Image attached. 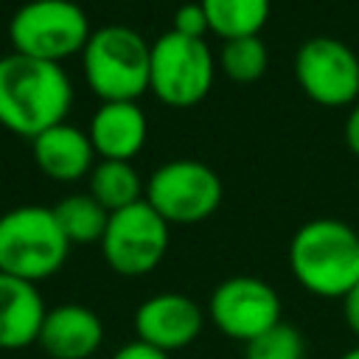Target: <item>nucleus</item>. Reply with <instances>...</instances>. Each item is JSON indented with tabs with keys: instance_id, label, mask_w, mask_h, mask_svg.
Here are the masks:
<instances>
[{
	"instance_id": "f257e3e1",
	"label": "nucleus",
	"mask_w": 359,
	"mask_h": 359,
	"mask_svg": "<svg viewBox=\"0 0 359 359\" xmlns=\"http://www.w3.org/2000/svg\"><path fill=\"white\" fill-rule=\"evenodd\" d=\"M70 101L73 87L59 65L14 50L0 56V126L34 140L45 129L65 123Z\"/></svg>"
},
{
	"instance_id": "f03ea898",
	"label": "nucleus",
	"mask_w": 359,
	"mask_h": 359,
	"mask_svg": "<svg viewBox=\"0 0 359 359\" xmlns=\"http://www.w3.org/2000/svg\"><path fill=\"white\" fill-rule=\"evenodd\" d=\"M289 269L314 297L342 300L359 283V233L339 219H311L289 241Z\"/></svg>"
},
{
	"instance_id": "7ed1b4c3",
	"label": "nucleus",
	"mask_w": 359,
	"mask_h": 359,
	"mask_svg": "<svg viewBox=\"0 0 359 359\" xmlns=\"http://www.w3.org/2000/svg\"><path fill=\"white\" fill-rule=\"evenodd\" d=\"M70 252L53 208L22 205L0 216V272L39 283L56 275Z\"/></svg>"
},
{
	"instance_id": "20e7f679",
	"label": "nucleus",
	"mask_w": 359,
	"mask_h": 359,
	"mask_svg": "<svg viewBox=\"0 0 359 359\" xmlns=\"http://www.w3.org/2000/svg\"><path fill=\"white\" fill-rule=\"evenodd\" d=\"M81 65L87 87L101 101H135L149 90L151 45L126 25H104L90 34Z\"/></svg>"
},
{
	"instance_id": "39448f33",
	"label": "nucleus",
	"mask_w": 359,
	"mask_h": 359,
	"mask_svg": "<svg viewBox=\"0 0 359 359\" xmlns=\"http://www.w3.org/2000/svg\"><path fill=\"white\" fill-rule=\"evenodd\" d=\"M90 34L87 14L73 0H28L8 22L14 53L53 65L81 53Z\"/></svg>"
},
{
	"instance_id": "423d86ee",
	"label": "nucleus",
	"mask_w": 359,
	"mask_h": 359,
	"mask_svg": "<svg viewBox=\"0 0 359 359\" xmlns=\"http://www.w3.org/2000/svg\"><path fill=\"white\" fill-rule=\"evenodd\" d=\"M213 84V53L205 39L168 31L151 45L149 90L168 107L199 104Z\"/></svg>"
},
{
	"instance_id": "0eeeda50",
	"label": "nucleus",
	"mask_w": 359,
	"mask_h": 359,
	"mask_svg": "<svg viewBox=\"0 0 359 359\" xmlns=\"http://www.w3.org/2000/svg\"><path fill=\"white\" fill-rule=\"evenodd\" d=\"M101 255L107 266L123 278H140L160 266L168 250V222L146 202H135L109 213L101 236Z\"/></svg>"
},
{
	"instance_id": "6e6552de",
	"label": "nucleus",
	"mask_w": 359,
	"mask_h": 359,
	"mask_svg": "<svg viewBox=\"0 0 359 359\" xmlns=\"http://www.w3.org/2000/svg\"><path fill=\"white\" fill-rule=\"evenodd\" d=\"M168 224H196L222 202V180L199 160H168L146 182L143 196Z\"/></svg>"
},
{
	"instance_id": "1a4fd4ad",
	"label": "nucleus",
	"mask_w": 359,
	"mask_h": 359,
	"mask_svg": "<svg viewBox=\"0 0 359 359\" xmlns=\"http://www.w3.org/2000/svg\"><path fill=\"white\" fill-rule=\"evenodd\" d=\"M280 311V294L255 275L224 278L208 300V317L216 331L244 345L278 325Z\"/></svg>"
},
{
	"instance_id": "9d476101",
	"label": "nucleus",
	"mask_w": 359,
	"mask_h": 359,
	"mask_svg": "<svg viewBox=\"0 0 359 359\" xmlns=\"http://www.w3.org/2000/svg\"><path fill=\"white\" fill-rule=\"evenodd\" d=\"M300 90L323 107H345L359 98V56L339 39L314 36L294 56Z\"/></svg>"
},
{
	"instance_id": "9b49d317",
	"label": "nucleus",
	"mask_w": 359,
	"mask_h": 359,
	"mask_svg": "<svg viewBox=\"0 0 359 359\" xmlns=\"http://www.w3.org/2000/svg\"><path fill=\"white\" fill-rule=\"evenodd\" d=\"M135 339L160 348L165 353H177L191 348L202 328H205V311L196 300H191L182 292H160L146 297L132 317Z\"/></svg>"
},
{
	"instance_id": "f8f14e48",
	"label": "nucleus",
	"mask_w": 359,
	"mask_h": 359,
	"mask_svg": "<svg viewBox=\"0 0 359 359\" xmlns=\"http://www.w3.org/2000/svg\"><path fill=\"white\" fill-rule=\"evenodd\" d=\"M36 345L50 359H90L104 345V323L90 306L62 303L48 309Z\"/></svg>"
},
{
	"instance_id": "ddd939ff",
	"label": "nucleus",
	"mask_w": 359,
	"mask_h": 359,
	"mask_svg": "<svg viewBox=\"0 0 359 359\" xmlns=\"http://www.w3.org/2000/svg\"><path fill=\"white\" fill-rule=\"evenodd\" d=\"M45 300L36 283L0 272V351H22L39 339Z\"/></svg>"
},
{
	"instance_id": "4468645a",
	"label": "nucleus",
	"mask_w": 359,
	"mask_h": 359,
	"mask_svg": "<svg viewBox=\"0 0 359 359\" xmlns=\"http://www.w3.org/2000/svg\"><path fill=\"white\" fill-rule=\"evenodd\" d=\"M87 135L95 154L129 163L146 143V115L135 101H104L95 109Z\"/></svg>"
},
{
	"instance_id": "2eb2a0df",
	"label": "nucleus",
	"mask_w": 359,
	"mask_h": 359,
	"mask_svg": "<svg viewBox=\"0 0 359 359\" xmlns=\"http://www.w3.org/2000/svg\"><path fill=\"white\" fill-rule=\"evenodd\" d=\"M34 160L42 174L59 182H76L87 171H93V157L95 149L90 143V135L70 126V123H56L36 135L34 140Z\"/></svg>"
},
{
	"instance_id": "dca6fc26",
	"label": "nucleus",
	"mask_w": 359,
	"mask_h": 359,
	"mask_svg": "<svg viewBox=\"0 0 359 359\" xmlns=\"http://www.w3.org/2000/svg\"><path fill=\"white\" fill-rule=\"evenodd\" d=\"M107 213L123 210L143 199V182L137 171L123 160H101L90 171V191H87Z\"/></svg>"
},
{
	"instance_id": "f3484780",
	"label": "nucleus",
	"mask_w": 359,
	"mask_h": 359,
	"mask_svg": "<svg viewBox=\"0 0 359 359\" xmlns=\"http://www.w3.org/2000/svg\"><path fill=\"white\" fill-rule=\"evenodd\" d=\"M213 34L227 39L258 36L269 17V0H199Z\"/></svg>"
},
{
	"instance_id": "a211bd4d",
	"label": "nucleus",
	"mask_w": 359,
	"mask_h": 359,
	"mask_svg": "<svg viewBox=\"0 0 359 359\" xmlns=\"http://www.w3.org/2000/svg\"><path fill=\"white\" fill-rule=\"evenodd\" d=\"M53 216L70 244H95L101 241L109 213L90 194H70L53 205Z\"/></svg>"
},
{
	"instance_id": "6ab92c4d",
	"label": "nucleus",
	"mask_w": 359,
	"mask_h": 359,
	"mask_svg": "<svg viewBox=\"0 0 359 359\" xmlns=\"http://www.w3.org/2000/svg\"><path fill=\"white\" fill-rule=\"evenodd\" d=\"M219 65L233 81H255L264 76V70L269 65V53H266V45L261 42V36L227 39L222 45Z\"/></svg>"
},
{
	"instance_id": "aec40b11",
	"label": "nucleus",
	"mask_w": 359,
	"mask_h": 359,
	"mask_svg": "<svg viewBox=\"0 0 359 359\" xmlns=\"http://www.w3.org/2000/svg\"><path fill=\"white\" fill-rule=\"evenodd\" d=\"M244 359H306V339L292 323H278L244 345Z\"/></svg>"
},
{
	"instance_id": "412c9836",
	"label": "nucleus",
	"mask_w": 359,
	"mask_h": 359,
	"mask_svg": "<svg viewBox=\"0 0 359 359\" xmlns=\"http://www.w3.org/2000/svg\"><path fill=\"white\" fill-rule=\"evenodd\" d=\"M171 31L182 34V36L202 39V36H205V31H210L202 3H185V6H180V8H177V14H174V28H171Z\"/></svg>"
},
{
	"instance_id": "4be33fe9",
	"label": "nucleus",
	"mask_w": 359,
	"mask_h": 359,
	"mask_svg": "<svg viewBox=\"0 0 359 359\" xmlns=\"http://www.w3.org/2000/svg\"><path fill=\"white\" fill-rule=\"evenodd\" d=\"M109 359H171V353H165L160 348H151V345H146L140 339H132V342L121 345Z\"/></svg>"
},
{
	"instance_id": "5701e85b",
	"label": "nucleus",
	"mask_w": 359,
	"mask_h": 359,
	"mask_svg": "<svg viewBox=\"0 0 359 359\" xmlns=\"http://www.w3.org/2000/svg\"><path fill=\"white\" fill-rule=\"evenodd\" d=\"M342 317H345V325L351 328V334L359 339V283L342 297Z\"/></svg>"
},
{
	"instance_id": "b1692460",
	"label": "nucleus",
	"mask_w": 359,
	"mask_h": 359,
	"mask_svg": "<svg viewBox=\"0 0 359 359\" xmlns=\"http://www.w3.org/2000/svg\"><path fill=\"white\" fill-rule=\"evenodd\" d=\"M345 143H348V149L359 157V104L351 109V115H348V121H345Z\"/></svg>"
},
{
	"instance_id": "393cba45",
	"label": "nucleus",
	"mask_w": 359,
	"mask_h": 359,
	"mask_svg": "<svg viewBox=\"0 0 359 359\" xmlns=\"http://www.w3.org/2000/svg\"><path fill=\"white\" fill-rule=\"evenodd\" d=\"M339 359H359V345H356V348H351V351H345Z\"/></svg>"
}]
</instances>
